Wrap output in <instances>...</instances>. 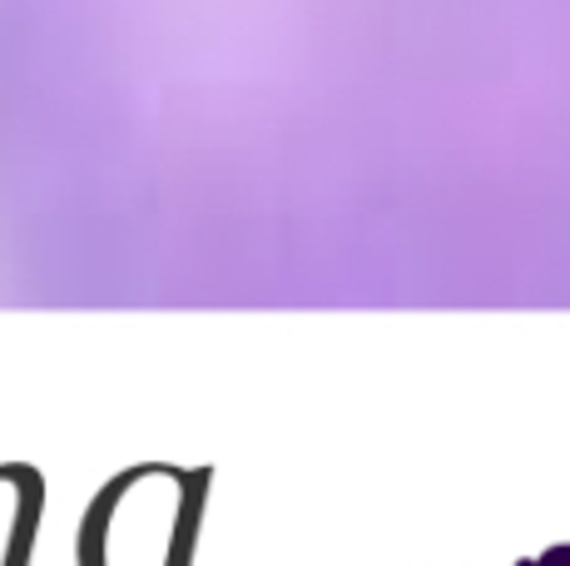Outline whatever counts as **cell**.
Returning a JSON list of instances; mask_svg holds the SVG:
<instances>
[{
  "mask_svg": "<svg viewBox=\"0 0 570 566\" xmlns=\"http://www.w3.org/2000/svg\"><path fill=\"white\" fill-rule=\"evenodd\" d=\"M570 100V0H0V169Z\"/></svg>",
  "mask_w": 570,
  "mask_h": 566,
  "instance_id": "6da1fadb",
  "label": "cell"
},
{
  "mask_svg": "<svg viewBox=\"0 0 570 566\" xmlns=\"http://www.w3.org/2000/svg\"><path fill=\"white\" fill-rule=\"evenodd\" d=\"M0 477L16 487V521H10L6 562H0V566H30L40 517H46V477H40L30 462H0Z\"/></svg>",
  "mask_w": 570,
  "mask_h": 566,
  "instance_id": "7a4b0ae2",
  "label": "cell"
},
{
  "mask_svg": "<svg viewBox=\"0 0 570 566\" xmlns=\"http://www.w3.org/2000/svg\"><path fill=\"white\" fill-rule=\"evenodd\" d=\"M208 482H214L208 467H194V472L179 477V502H174L164 566H194V547H199V527H204V507H208Z\"/></svg>",
  "mask_w": 570,
  "mask_h": 566,
  "instance_id": "3957f363",
  "label": "cell"
},
{
  "mask_svg": "<svg viewBox=\"0 0 570 566\" xmlns=\"http://www.w3.org/2000/svg\"><path fill=\"white\" fill-rule=\"evenodd\" d=\"M535 566H570V541H561V547H546L541 557H535Z\"/></svg>",
  "mask_w": 570,
  "mask_h": 566,
  "instance_id": "277c9868",
  "label": "cell"
},
{
  "mask_svg": "<svg viewBox=\"0 0 570 566\" xmlns=\"http://www.w3.org/2000/svg\"><path fill=\"white\" fill-rule=\"evenodd\" d=\"M517 566H535V557H521V562H517Z\"/></svg>",
  "mask_w": 570,
  "mask_h": 566,
  "instance_id": "5b68a950",
  "label": "cell"
}]
</instances>
